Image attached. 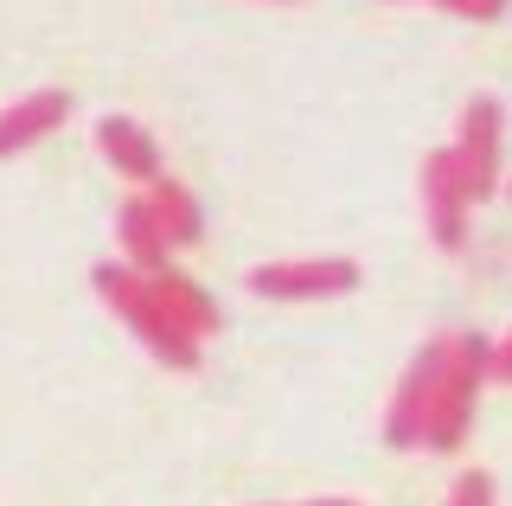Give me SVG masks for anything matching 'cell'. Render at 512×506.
I'll return each mask as SVG.
<instances>
[{
    "label": "cell",
    "mask_w": 512,
    "mask_h": 506,
    "mask_svg": "<svg viewBox=\"0 0 512 506\" xmlns=\"http://www.w3.org/2000/svg\"><path fill=\"white\" fill-rule=\"evenodd\" d=\"M487 359H493V346L480 340V334H448V353H442L436 391H429V410H423V436H416V449L455 455L461 442H468L480 385H487Z\"/></svg>",
    "instance_id": "cell-1"
},
{
    "label": "cell",
    "mask_w": 512,
    "mask_h": 506,
    "mask_svg": "<svg viewBox=\"0 0 512 506\" xmlns=\"http://www.w3.org/2000/svg\"><path fill=\"white\" fill-rule=\"evenodd\" d=\"M96 295L122 314V327L148 346L160 366L199 372V340L180 334V327L160 314V302H154V289H148V276H141V270H128V263H96Z\"/></svg>",
    "instance_id": "cell-2"
},
{
    "label": "cell",
    "mask_w": 512,
    "mask_h": 506,
    "mask_svg": "<svg viewBox=\"0 0 512 506\" xmlns=\"http://www.w3.org/2000/svg\"><path fill=\"white\" fill-rule=\"evenodd\" d=\"M500 129H506V109L493 97H474L461 109V141L448 148V161H455V180L468 205L493 199V186H500Z\"/></svg>",
    "instance_id": "cell-3"
},
{
    "label": "cell",
    "mask_w": 512,
    "mask_h": 506,
    "mask_svg": "<svg viewBox=\"0 0 512 506\" xmlns=\"http://www.w3.org/2000/svg\"><path fill=\"white\" fill-rule=\"evenodd\" d=\"M359 289V263L352 257H308V263H263L250 270V295L263 302H327V295Z\"/></svg>",
    "instance_id": "cell-4"
},
{
    "label": "cell",
    "mask_w": 512,
    "mask_h": 506,
    "mask_svg": "<svg viewBox=\"0 0 512 506\" xmlns=\"http://www.w3.org/2000/svg\"><path fill=\"white\" fill-rule=\"evenodd\" d=\"M442 353H448V334H436V340H429V346H416L410 372L397 378V398H391V417H384V442H391V449H416V436H423V410H429V391H436Z\"/></svg>",
    "instance_id": "cell-5"
},
{
    "label": "cell",
    "mask_w": 512,
    "mask_h": 506,
    "mask_svg": "<svg viewBox=\"0 0 512 506\" xmlns=\"http://www.w3.org/2000/svg\"><path fill=\"white\" fill-rule=\"evenodd\" d=\"M468 193H461L455 180V161H448V148H436L423 161V218H429V237H436L442 250H468Z\"/></svg>",
    "instance_id": "cell-6"
},
{
    "label": "cell",
    "mask_w": 512,
    "mask_h": 506,
    "mask_svg": "<svg viewBox=\"0 0 512 506\" xmlns=\"http://www.w3.org/2000/svg\"><path fill=\"white\" fill-rule=\"evenodd\" d=\"M96 148H103V161L122 173V180H160L167 173V161H160V141L141 129L135 116H103L96 122Z\"/></svg>",
    "instance_id": "cell-7"
},
{
    "label": "cell",
    "mask_w": 512,
    "mask_h": 506,
    "mask_svg": "<svg viewBox=\"0 0 512 506\" xmlns=\"http://www.w3.org/2000/svg\"><path fill=\"white\" fill-rule=\"evenodd\" d=\"M148 289H154L160 314H167V321L180 327V334L205 340V334H218V327H224L218 302H212V295H205V289H199L192 276H180V270H173V263H167V270H154V276H148Z\"/></svg>",
    "instance_id": "cell-8"
},
{
    "label": "cell",
    "mask_w": 512,
    "mask_h": 506,
    "mask_svg": "<svg viewBox=\"0 0 512 506\" xmlns=\"http://www.w3.org/2000/svg\"><path fill=\"white\" fill-rule=\"evenodd\" d=\"M64 116H71V90H32L13 109H0V161H13L20 148L64 129Z\"/></svg>",
    "instance_id": "cell-9"
},
{
    "label": "cell",
    "mask_w": 512,
    "mask_h": 506,
    "mask_svg": "<svg viewBox=\"0 0 512 506\" xmlns=\"http://www.w3.org/2000/svg\"><path fill=\"white\" fill-rule=\"evenodd\" d=\"M116 237H122V263L141 270V276H154V270L173 263V244H167V231H160V218H154L148 199H128L116 212Z\"/></svg>",
    "instance_id": "cell-10"
},
{
    "label": "cell",
    "mask_w": 512,
    "mask_h": 506,
    "mask_svg": "<svg viewBox=\"0 0 512 506\" xmlns=\"http://www.w3.org/2000/svg\"><path fill=\"white\" fill-rule=\"evenodd\" d=\"M148 205H154V218H160V231H167L173 250H186V244L205 237V212H199V199H192L180 180H167V173L148 180Z\"/></svg>",
    "instance_id": "cell-11"
},
{
    "label": "cell",
    "mask_w": 512,
    "mask_h": 506,
    "mask_svg": "<svg viewBox=\"0 0 512 506\" xmlns=\"http://www.w3.org/2000/svg\"><path fill=\"white\" fill-rule=\"evenodd\" d=\"M448 506H493V474H480V468L455 474V487H448Z\"/></svg>",
    "instance_id": "cell-12"
},
{
    "label": "cell",
    "mask_w": 512,
    "mask_h": 506,
    "mask_svg": "<svg viewBox=\"0 0 512 506\" xmlns=\"http://www.w3.org/2000/svg\"><path fill=\"white\" fill-rule=\"evenodd\" d=\"M429 7H442V13H455V20H500L506 13V0H429Z\"/></svg>",
    "instance_id": "cell-13"
},
{
    "label": "cell",
    "mask_w": 512,
    "mask_h": 506,
    "mask_svg": "<svg viewBox=\"0 0 512 506\" xmlns=\"http://www.w3.org/2000/svg\"><path fill=\"white\" fill-rule=\"evenodd\" d=\"M487 378H500V385H512V334L493 346V359H487Z\"/></svg>",
    "instance_id": "cell-14"
},
{
    "label": "cell",
    "mask_w": 512,
    "mask_h": 506,
    "mask_svg": "<svg viewBox=\"0 0 512 506\" xmlns=\"http://www.w3.org/2000/svg\"><path fill=\"white\" fill-rule=\"evenodd\" d=\"M301 506H359V500H301Z\"/></svg>",
    "instance_id": "cell-15"
}]
</instances>
